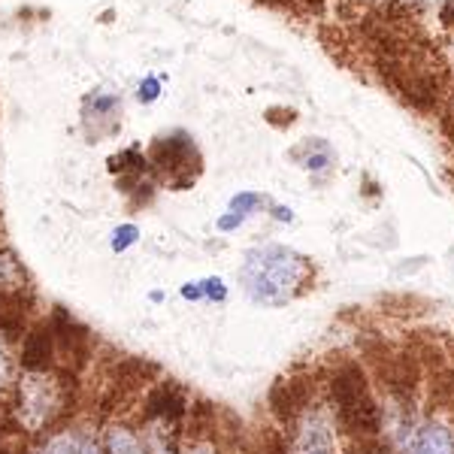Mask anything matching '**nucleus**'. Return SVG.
<instances>
[{"label": "nucleus", "mask_w": 454, "mask_h": 454, "mask_svg": "<svg viewBox=\"0 0 454 454\" xmlns=\"http://www.w3.org/2000/svg\"><path fill=\"white\" fill-rule=\"evenodd\" d=\"M331 403L336 424L348 436H379L382 430V412L376 406V397L370 391V379L357 361H342L331 372Z\"/></svg>", "instance_id": "nucleus-1"}, {"label": "nucleus", "mask_w": 454, "mask_h": 454, "mask_svg": "<svg viewBox=\"0 0 454 454\" xmlns=\"http://www.w3.org/2000/svg\"><path fill=\"white\" fill-rule=\"evenodd\" d=\"M306 279V263L300 254L282 246H267L254 252L246 263L248 294L263 303H282Z\"/></svg>", "instance_id": "nucleus-2"}, {"label": "nucleus", "mask_w": 454, "mask_h": 454, "mask_svg": "<svg viewBox=\"0 0 454 454\" xmlns=\"http://www.w3.org/2000/svg\"><path fill=\"white\" fill-rule=\"evenodd\" d=\"M370 361H372V367H376V376L387 391V397L403 403V406L412 403L415 391H419V382H421L419 364H415L412 357L400 355V351L382 348L376 357H370Z\"/></svg>", "instance_id": "nucleus-3"}, {"label": "nucleus", "mask_w": 454, "mask_h": 454, "mask_svg": "<svg viewBox=\"0 0 454 454\" xmlns=\"http://www.w3.org/2000/svg\"><path fill=\"white\" fill-rule=\"evenodd\" d=\"M312 400V387L306 379H282L270 391V409L282 424H294Z\"/></svg>", "instance_id": "nucleus-4"}, {"label": "nucleus", "mask_w": 454, "mask_h": 454, "mask_svg": "<svg viewBox=\"0 0 454 454\" xmlns=\"http://www.w3.org/2000/svg\"><path fill=\"white\" fill-rule=\"evenodd\" d=\"M415 454H454V439L442 424L430 421L419 436V449Z\"/></svg>", "instance_id": "nucleus-5"}, {"label": "nucleus", "mask_w": 454, "mask_h": 454, "mask_svg": "<svg viewBox=\"0 0 454 454\" xmlns=\"http://www.w3.org/2000/svg\"><path fill=\"white\" fill-rule=\"evenodd\" d=\"M300 454H333V442L325 421H309V427L300 436Z\"/></svg>", "instance_id": "nucleus-6"}, {"label": "nucleus", "mask_w": 454, "mask_h": 454, "mask_svg": "<svg viewBox=\"0 0 454 454\" xmlns=\"http://www.w3.org/2000/svg\"><path fill=\"white\" fill-rule=\"evenodd\" d=\"M106 449H109V454H143L140 442H137L134 434H130V430H124V427L109 430Z\"/></svg>", "instance_id": "nucleus-7"}, {"label": "nucleus", "mask_w": 454, "mask_h": 454, "mask_svg": "<svg viewBox=\"0 0 454 454\" xmlns=\"http://www.w3.org/2000/svg\"><path fill=\"white\" fill-rule=\"evenodd\" d=\"M351 454H394V451L387 449V442H382L379 436H364V439H355Z\"/></svg>", "instance_id": "nucleus-8"}, {"label": "nucleus", "mask_w": 454, "mask_h": 454, "mask_svg": "<svg viewBox=\"0 0 454 454\" xmlns=\"http://www.w3.org/2000/svg\"><path fill=\"white\" fill-rule=\"evenodd\" d=\"M137 239H140V231H137L134 224H121V227H115V233H113V248L115 252H124V248L134 246Z\"/></svg>", "instance_id": "nucleus-9"}, {"label": "nucleus", "mask_w": 454, "mask_h": 454, "mask_svg": "<svg viewBox=\"0 0 454 454\" xmlns=\"http://www.w3.org/2000/svg\"><path fill=\"white\" fill-rule=\"evenodd\" d=\"M261 203V194H254V192H243V194H237L231 200V212H239V215H248L254 207Z\"/></svg>", "instance_id": "nucleus-10"}, {"label": "nucleus", "mask_w": 454, "mask_h": 454, "mask_svg": "<svg viewBox=\"0 0 454 454\" xmlns=\"http://www.w3.org/2000/svg\"><path fill=\"white\" fill-rule=\"evenodd\" d=\"M203 294H207L209 300H215V303H222V300L227 297V288L222 279H207L203 282Z\"/></svg>", "instance_id": "nucleus-11"}, {"label": "nucleus", "mask_w": 454, "mask_h": 454, "mask_svg": "<svg viewBox=\"0 0 454 454\" xmlns=\"http://www.w3.org/2000/svg\"><path fill=\"white\" fill-rule=\"evenodd\" d=\"M243 218L246 215H239V212H227V215L218 218V227H222V231H233V227L243 224Z\"/></svg>", "instance_id": "nucleus-12"}, {"label": "nucleus", "mask_w": 454, "mask_h": 454, "mask_svg": "<svg viewBox=\"0 0 454 454\" xmlns=\"http://www.w3.org/2000/svg\"><path fill=\"white\" fill-rule=\"evenodd\" d=\"M10 372H12V361L6 357V348L0 346V385H4L6 379H10Z\"/></svg>", "instance_id": "nucleus-13"}, {"label": "nucleus", "mask_w": 454, "mask_h": 454, "mask_svg": "<svg viewBox=\"0 0 454 454\" xmlns=\"http://www.w3.org/2000/svg\"><path fill=\"white\" fill-rule=\"evenodd\" d=\"M140 98L143 100H155L158 98V79H145L140 88Z\"/></svg>", "instance_id": "nucleus-14"}, {"label": "nucleus", "mask_w": 454, "mask_h": 454, "mask_svg": "<svg viewBox=\"0 0 454 454\" xmlns=\"http://www.w3.org/2000/svg\"><path fill=\"white\" fill-rule=\"evenodd\" d=\"M182 297H185V300H200L203 291L197 288V282H192V285H185V288H182Z\"/></svg>", "instance_id": "nucleus-15"}, {"label": "nucleus", "mask_w": 454, "mask_h": 454, "mask_svg": "<svg viewBox=\"0 0 454 454\" xmlns=\"http://www.w3.org/2000/svg\"><path fill=\"white\" fill-rule=\"evenodd\" d=\"M6 279H12V267L6 261H0V282H6Z\"/></svg>", "instance_id": "nucleus-16"}, {"label": "nucleus", "mask_w": 454, "mask_h": 454, "mask_svg": "<svg viewBox=\"0 0 454 454\" xmlns=\"http://www.w3.org/2000/svg\"><path fill=\"white\" fill-rule=\"evenodd\" d=\"M276 218H279V222H291V209H285V207H276Z\"/></svg>", "instance_id": "nucleus-17"}, {"label": "nucleus", "mask_w": 454, "mask_h": 454, "mask_svg": "<svg viewBox=\"0 0 454 454\" xmlns=\"http://www.w3.org/2000/svg\"><path fill=\"white\" fill-rule=\"evenodd\" d=\"M76 454H98V449H94V445H82V449H79Z\"/></svg>", "instance_id": "nucleus-18"}, {"label": "nucleus", "mask_w": 454, "mask_h": 454, "mask_svg": "<svg viewBox=\"0 0 454 454\" xmlns=\"http://www.w3.org/2000/svg\"><path fill=\"white\" fill-rule=\"evenodd\" d=\"M192 454H207V451H192Z\"/></svg>", "instance_id": "nucleus-19"}]
</instances>
